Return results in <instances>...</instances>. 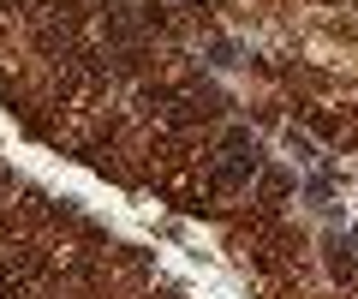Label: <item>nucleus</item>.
Here are the masks:
<instances>
[{
	"label": "nucleus",
	"mask_w": 358,
	"mask_h": 299,
	"mask_svg": "<svg viewBox=\"0 0 358 299\" xmlns=\"http://www.w3.org/2000/svg\"><path fill=\"white\" fill-rule=\"evenodd\" d=\"M42 263H48V258H42L36 246L6 251V258H0V299H30V287H36Z\"/></svg>",
	"instance_id": "nucleus-1"
},
{
	"label": "nucleus",
	"mask_w": 358,
	"mask_h": 299,
	"mask_svg": "<svg viewBox=\"0 0 358 299\" xmlns=\"http://www.w3.org/2000/svg\"><path fill=\"white\" fill-rule=\"evenodd\" d=\"M185 6H221V0H185Z\"/></svg>",
	"instance_id": "nucleus-2"
}]
</instances>
